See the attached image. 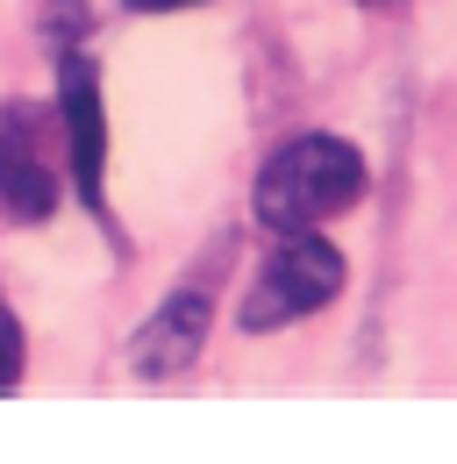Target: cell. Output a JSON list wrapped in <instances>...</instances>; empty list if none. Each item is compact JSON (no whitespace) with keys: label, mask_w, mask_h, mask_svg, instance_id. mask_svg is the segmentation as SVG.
Returning a JSON list of instances; mask_svg holds the SVG:
<instances>
[{"label":"cell","mask_w":457,"mask_h":464,"mask_svg":"<svg viewBox=\"0 0 457 464\" xmlns=\"http://www.w3.org/2000/svg\"><path fill=\"white\" fill-rule=\"evenodd\" d=\"M208 329H215V300L208 293H171L158 300V314L136 329V343H129V364H136V379H179L200 350H208Z\"/></svg>","instance_id":"5"},{"label":"cell","mask_w":457,"mask_h":464,"mask_svg":"<svg viewBox=\"0 0 457 464\" xmlns=\"http://www.w3.org/2000/svg\"><path fill=\"white\" fill-rule=\"evenodd\" d=\"M122 7H136V14H179V7H200V0H122Z\"/></svg>","instance_id":"7"},{"label":"cell","mask_w":457,"mask_h":464,"mask_svg":"<svg viewBox=\"0 0 457 464\" xmlns=\"http://www.w3.org/2000/svg\"><path fill=\"white\" fill-rule=\"evenodd\" d=\"M365 7H394V0H365Z\"/></svg>","instance_id":"8"},{"label":"cell","mask_w":457,"mask_h":464,"mask_svg":"<svg viewBox=\"0 0 457 464\" xmlns=\"http://www.w3.org/2000/svg\"><path fill=\"white\" fill-rule=\"evenodd\" d=\"M343 279H350V265H343V250L329 236L279 229V243H272V257L258 265V279L243 293V314H236V322H243L250 336H272V329L300 322V314H322L343 293Z\"/></svg>","instance_id":"2"},{"label":"cell","mask_w":457,"mask_h":464,"mask_svg":"<svg viewBox=\"0 0 457 464\" xmlns=\"http://www.w3.org/2000/svg\"><path fill=\"white\" fill-rule=\"evenodd\" d=\"M22 372H29V336H22L15 307H0V401L22 393Z\"/></svg>","instance_id":"6"},{"label":"cell","mask_w":457,"mask_h":464,"mask_svg":"<svg viewBox=\"0 0 457 464\" xmlns=\"http://www.w3.org/2000/svg\"><path fill=\"white\" fill-rule=\"evenodd\" d=\"M365 150L357 143H343V136H293L279 143L272 158H265V172H258V222L279 236V229H322V222H336L350 215L357 200H365Z\"/></svg>","instance_id":"1"},{"label":"cell","mask_w":457,"mask_h":464,"mask_svg":"<svg viewBox=\"0 0 457 464\" xmlns=\"http://www.w3.org/2000/svg\"><path fill=\"white\" fill-rule=\"evenodd\" d=\"M51 115L7 108L0 115V215L7 222H51L57 215V158H51Z\"/></svg>","instance_id":"3"},{"label":"cell","mask_w":457,"mask_h":464,"mask_svg":"<svg viewBox=\"0 0 457 464\" xmlns=\"http://www.w3.org/2000/svg\"><path fill=\"white\" fill-rule=\"evenodd\" d=\"M57 143L72 158L79 200L101 215V172H108V115H101V72L93 58H64L57 64Z\"/></svg>","instance_id":"4"}]
</instances>
